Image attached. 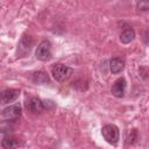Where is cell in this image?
<instances>
[{"mask_svg": "<svg viewBox=\"0 0 149 149\" xmlns=\"http://www.w3.org/2000/svg\"><path fill=\"white\" fill-rule=\"evenodd\" d=\"M72 72H73V70H72L71 68L64 65V64H56V65H54L52 69H51V74H52V77H54L57 81H59V83H63V81L68 80V79L71 77Z\"/></svg>", "mask_w": 149, "mask_h": 149, "instance_id": "1", "label": "cell"}, {"mask_svg": "<svg viewBox=\"0 0 149 149\" xmlns=\"http://www.w3.org/2000/svg\"><path fill=\"white\" fill-rule=\"evenodd\" d=\"M101 134L104 136V139L111 143V144H116L120 137V132L119 128L115 125H106L102 127L101 129Z\"/></svg>", "mask_w": 149, "mask_h": 149, "instance_id": "2", "label": "cell"}, {"mask_svg": "<svg viewBox=\"0 0 149 149\" xmlns=\"http://www.w3.org/2000/svg\"><path fill=\"white\" fill-rule=\"evenodd\" d=\"M35 56L38 61H42V62L49 61L51 58V43L48 40L42 41L36 48Z\"/></svg>", "mask_w": 149, "mask_h": 149, "instance_id": "3", "label": "cell"}, {"mask_svg": "<svg viewBox=\"0 0 149 149\" xmlns=\"http://www.w3.org/2000/svg\"><path fill=\"white\" fill-rule=\"evenodd\" d=\"M33 38L28 35H23L17 45V57H24L31 49Z\"/></svg>", "mask_w": 149, "mask_h": 149, "instance_id": "4", "label": "cell"}, {"mask_svg": "<svg viewBox=\"0 0 149 149\" xmlns=\"http://www.w3.org/2000/svg\"><path fill=\"white\" fill-rule=\"evenodd\" d=\"M126 86H127V83H126V79L123 77H120L118 78L113 85H112V88H111V92L114 97L116 98H122L125 95V92H126Z\"/></svg>", "mask_w": 149, "mask_h": 149, "instance_id": "5", "label": "cell"}, {"mask_svg": "<svg viewBox=\"0 0 149 149\" xmlns=\"http://www.w3.org/2000/svg\"><path fill=\"white\" fill-rule=\"evenodd\" d=\"M20 95V90L16 88H7L0 92V101L2 104H9L15 101Z\"/></svg>", "mask_w": 149, "mask_h": 149, "instance_id": "6", "label": "cell"}, {"mask_svg": "<svg viewBox=\"0 0 149 149\" xmlns=\"http://www.w3.org/2000/svg\"><path fill=\"white\" fill-rule=\"evenodd\" d=\"M26 106L27 108L35 113V114H40L44 111V105H43V101L36 97H33V98H29L27 101H26Z\"/></svg>", "mask_w": 149, "mask_h": 149, "instance_id": "7", "label": "cell"}, {"mask_svg": "<svg viewBox=\"0 0 149 149\" xmlns=\"http://www.w3.org/2000/svg\"><path fill=\"white\" fill-rule=\"evenodd\" d=\"M125 68V59L121 57H114L109 61V70L112 73H120Z\"/></svg>", "mask_w": 149, "mask_h": 149, "instance_id": "8", "label": "cell"}, {"mask_svg": "<svg viewBox=\"0 0 149 149\" xmlns=\"http://www.w3.org/2000/svg\"><path fill=\"white\" fill-rule=\"evenodd\" d=\"M2 114L6 119H9V120L16 119L21 115V107H20V105H12V106L5 108Z\"/></svg>", "mask_w": 149, "mask_h": 149, "instance_id": "9", "label": "cell"}, {"mask_svg": "<svg viewBox=\"0 0 149 149\" xmlns=\"http://www.w3.org/2000/svg\"><path fill=\"white\" fill-rule=\"evenodd\" d=\"M134 37H135V31H134V29L130 28V27L125 28V29L122 30V33L120 34V41H121V43H123V44L130 43V42L134 40Z\"/></svg>", "mask_w": 149, "mask_h": 149, "instance_id": "10", "label": "cell"}, {"mask_svg": "<svg viewBox=\"0 0 149 149\" xmlns=\"http://www.w3.org/2000/svg\"><path fill=\"white\" fill-rule=\"evenodd\" d=\"M1 144H2V147L6 148V149H9V148H16V147L20 146V141H19L16 137H14V136H9V135H7V136L2 140Z\"/></svg>", "mask_w": 149, "mask_h": 149, "instance_id": "11", "label": "cell"}, {"mask_svg": "<svg viewBox=\"0 0 149 149\" xmlns=\"http://www.w3.org/2000/svg\"><path fill=\"white\" fill-rule=\"evenodd\" d=\"M33 81L36 84H45L49 81V77L43 71H37L33 74Z\"/></svg>", "mask_w": 149, "mask_h": 149, "instance_id": "12", "label": "cell"}, {"mask_svg": "<svg viewBox=\"0 0 149 149\" xmlns=\"http://www.w3.org/2000/svg\"><path fill=\"white\" fill-rule=\"evenodd\" d=\"M139 140V133L136 129H132L128 132L127 137H126V143L127 144H134Z\"/></svg>", "mask_w": 149, "mask_h": 149, "instance_id": "13", "label": "cell"}, {"mask_svg": "<svg viewBox=\"0 0 149 149\" xmlns=\"http://www.w3.org/2000/svg\"><path fill=\"white\" fill-rule=\"evenodd\" d=\"M137 8L140 10H148L149 9V0H140L137 2Z\"/></svg>", "mask_w": 149, "mask_h": 149, "instance_id": "14", "label": "cell"}]
</instances>
